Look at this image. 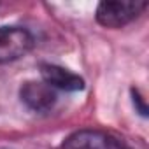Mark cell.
<instances>
[{"instance_id": "6da1fadb", "label": "cell", "mask_w": 149, "mask_h": 149, "mask_svg": "<svg viewBox=\"0 0 149 149\" xmlns=\"http://www.w3.org/2000/svg\"><path fill=\"white\" fill-rule=\"evenodd\" d=\"M146 7H147L146 2H133V0L100 2L97 7V21L107 28H121L132 23Z\"/></svg>"}, {"instance_id": "7a4b0ae2", "label": "cell", "mask_w": 149, "mask_h": 149, "mask_svg": "<svg viewBox=\"0 0 149 149\" xmlns=\"http://www.w3.org/2000/svg\"><path fill=\"white\" fill-rule=\"evenodd\" d=\"M33 47V37L19 26H0V63L19 60Z\"/></svg>"}, {"instance_id": "3957f363", "label": "cell", "mask_w": 149, "mask_h": 149, "mask_svg": "<svg viewBox=\"0 0 149 149\" xmlns=\"http://www.w3.org/2000/svg\"><path fill=\"white\" fill-rule=\"evenodd\" d=\"M61 149H126L125 142L102 130H79L65 139Z\"/></svg>"}, {"instance_id": "277c9868", "label": "cell", "mask_w": 149, "mask_h": 149, "mask_svg": "<svg viewBox=\"0 0 149 149\" xmlns=\"http://www.w3.org/2000/svg\"><path fill=\"white\" fill-rule=\"evenodd\" d=\"M21 100L25 105L35 112H46L56 104V90H53L44 81H28L21 88Z\"/></svg>"}, {"instance_id": "5b68a950", "label": "cell", "mask_w": 149, "mask_h": 149, "mask_svg": "<svg viewBox=\"0 0 149 149\" xmlns=\"http://www.w3.org/2000/svg\"><path fill=\"white\" fill-rule=\"evenodd\" d=\"M40 76H42V81L49 84L53 90L79 91L84 88V81L79 76L58 65H49V63L40 65Z\"/></svg>"}]
</instances>
